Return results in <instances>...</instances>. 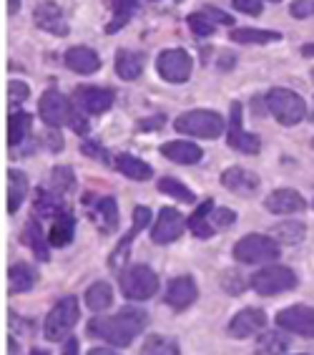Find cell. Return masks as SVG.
<instances>
[{"label":"cell","instance_id":"1","mask_svg":"<svg viewBox=\"0 0 314 355\" xmlns=\"http://www.w3.org/2000/svg\"><path fill=\"white\" fill-rule=\"evenodd\" d=\"M146 325H149L146 310L138 305H126L116 315H96L93 320H89L86 333L113 348H129L136 340V335L144 333Z\"/></svg>","mask_w":314,"mask_h":355},{"label":"cell","instance_id":"2","mask_svg":"<svg viewBox=\"0 0 314 355\" xmlns=\"http://www.w3.org/2000/svg\"><path fill=\"white\" fill-rule=\"evenodd\" d=\"M81 320V305H78V297H63L58 300L50 308V313L46 315V320H43V335H46V340L50 343H58L63 338H68L71 330L78 325Z\"/></svg>","mask_w":314,"mask_h":355},{"label":"cell","instance_id":"3","mask_svg":"<svg viewBox=\"0 0 314 355\" xmlns=\"http://www.w3.org/2000/svg\"><path fill=\"white\" fill-rule=\"evenodd\" d=\"M234 260L241 265H259V262L279 260V242L269 234H244L232 250Z\"/></svg>","mask_w":314,"mask_h":355},{"label":"cell","instance_id":"4","mask_svg":"<svg viewBox=\"0 0 314 355\" xmlns=\"http://www.w3.org/2000/svg\"><path fill=\"white\" fill-rule=\"evenodd\" d=\"M121 293L126 300L144 302L158 293V275L151 270L149 265H129L118 277Z\"/></svg>","mask_w":314,"mask_h":355},{"label":"cell","instance_id":"5","mask_svg":"<svg viewBox=\"0 0 314 355\" xmlns=\"http://www.w3.org/2000/svg\"><path fill=\"white\" fill-rule=\"evenodd\" d=\"M224 119L219 116L216 111L209 109H196V111H186L174 121V129L178 134H189V137L198 139H219L224 134Z\"/></svg>","mask_w":314,"mask_h":355},{"label":"cell","instance_id":"6","mask_svg":"<svg viewBox=\"0 0 314 355\" xmlns=\"http://www.w3.org/2000/svg\"><path fill=\"white\" fill-rule=\"evenodd\" d=\"M266 109L272 111V116L281 123V126H294L302 119L307 116V103L299 94H294L289 89H272L266 94Z\"/></svg>","mask_w":314,"mask_h":355},{"label":"cell","instance_id":"7","mask_svg":"<svg viewBox=\"0 0 314 355\" xmlns=\"http://www.w3.org/2000/svg\"><path fill=\"white\" fill-rule=\"evenodd\" d=\"M252 290L261 297H274V295L289 293L297 287V275L294 270L284 265H266L261 267L259 272L252 275Z\"/></svg>","mask_w":314,"mask_h":355},{"label":"cell","instance_id":"8","mask_svg":"<svg viewBox=\"0 0 314 355\" xmlns=\"http://www.w3.org/2000/svg\"><path fill=\"white\" fill-rule=\"evenodd\" d=\"M38 114H41V119L46 121L48 129H61L63 123H68V126L73 123L78 111H75V101H68L61 91L50 89L41 96V101H38Z\"/></svg>","mask_w":314,"mask_h":355},{"label":"cell","instance_id":"9","mask_svg":"<svg viewBox=\"0 0 314 355\" xmlns=\"http://www.w3.org/2000/svg\"><path fill=\"white\" fill-rule=\"evenodd\" d=\"M194 61L192 55L181 51V48H169V51H161L156 61L158 76L169 83H186L189 76H192Z\"/></svg>","mask_w":314,"mask_h":355},{"label":"cell","instance_id":"10","mask_svg":"<svg viewBox=\"0 0 314 355\" xmlns=\"http://www.w3.org/2000/svg\"><path fill=\"white\" fill-rule=\"evenodd\" d=\"M189 227V222L184 219V214L174 209V207H164L161 212H158V219L154 222L151 227V242H156V245H171V242H176L184 230Z\"/></svg>","mask_w":314,"mask_h":355},{"label":"cell","instance_id":"11","mask_svg":"<svg viewBox=\"0 0 314 355\" xmlns=\"http://www.w3.org/2000/svg\"><path fill=\"white\" fill-rule=\"evenodd\" d=\"M277 325L299 338H314V308L309 305H292L277 313Z\"/></svg>","mask_w":314,"mask_h":355},{"label":"cell","instance_id":"12","mask_svg":"<svg viewBox=\"0 0 314 355\" xmlns=\"http://www.w3.org/2000/svg\"><path fill=\"white\" fill-rule=\"evenodd\" d=\"M229 146L239 154H246V157H254L259 154L261 149V139L257 134H249L241 126V103L234 101L232 103V119H229Z\"/></svg>","mask_w":314,"mask_h":355},{"label":"cell","instance_id":"13","mask_svg":"<svg viewBox=\"0 0 314 355\" xmlns=\"http://www.w3.org/2000/svg\"><path fill=\"white\" fill-rule=\"evenodd\" d=\"M196 297H198L196 280H194L192 275H178V277H174V280L169 282V287H166L164 302L171 310L184 313V310H189L194 302H196Z\"/></svg>","mask_w":314,"mask_h":355},{"label":"cell","instance_id":"14","mask_svg":"<svg viewBox=\"0 0 314 355\" xmlns=\"http://www.w3.org/2000/svg\"><path fill=\"white\" fill-rule=\"evenodd\" d=\"M73 98H75V106L81 111L98 116V114H106L113 106L116 94L111 89H98V86H78L73 91Z\"/></svg>","mask_w":314,"mask_h":355},{"label":"cell","instance_id":"15","mask_svg":"<svg viewBox=\"0 0 314 355\" xmlns=\"http://www.w3.org/2000/svg\"><path fill=\"white\" fill-rule=\"evenodd\" d=\"M266 328V313L261 308H244L234 315L232 322H229V335L232 338H252V335H259Z\"/></svg>","mask_w":314,"mask_h":355},{"label":"cell","instance_id":"16","mask_svg":"<svg viewBox=\"0 0 314 355\" xmlns=\"http://www.w3.org/2000/svg\"><path fill=\"white\" fill-rule=\"evenodd\" d=\"M33 21L35 26L46 31V33H53V35H61L66 38L68 35V23H66V15L58 6H55L53 0H43L38 3L33 10Z\"/></svg>","mask_w":314,"mask_h":355},{"label":"cell","instance_id":"17","mask_svg":"<svg viewBox=\"0 0 314 355\" xmlns=\"http://www.w3.org/2000/svg\"><path fill=\"white\" fill-rule=\"evenodd\" d=\"M221 184L232 194H239V197H252L259 191V177L254 171L244 169V166H229V169L221 174Z\"/></svg>","mask_w":314,"mask_h":355},{"label":"cell","instance_id":"18","mask_svg":"<svg viewBox=\"0 0 314 355\" xmlns=\"http://www.w3.org/2000/svg\"><path fill=\"white\" fill-rule=\"evenodd\" d=\"M149 225H151L149 207H133V227H131V232H126V237L118 242V247L113 250V254H111V260H109V265L113 267V270H116L118 265H123V260L129 257L131 245H133V237H136L138 232H144Z\"/></svg>","mask_w":314,"mask_h":355},{"label":"cell","instance_id":"19","mask_svg":"<svg viewBox=\"0 0 314 355\" xmlns=\"http://www.w3.org/2000/svg\"><path fill=\"white\" fill-rule=\"evenodd\" d=\"M264 207L266 212L272 214H297V212H304L307 202H304V197L297 189H274L264 199Z\"/></svg>","mask_w":314,"mask_h":355},{"label":"cell","instance_id":"20","mask_svg":"<svg viewBox=\"0 0 314 355\" xmlns=\"http://www.w3.org/2000/svg\"><path fill=\"white\" fill-rule=\"evenodd\" d=\"M86 207L91 209V217L98 225L103 234H111L118 230V205L113 197H101L96 202H86Z\"/></svg>","mask_w":314,"mask_h":355},{"label":"cell","instance_id":"21","mask_svg":"<svg viewBox=\"0 0 314 355\" xmlns=\"http://www.w3.org/2000/svg\"><path fill=\"white\" fill-rule=\"evenodd\" d=\"M63 61H66L68 71H73V73H78V76H91L101 69V58H98V53L93 51V48H86V46L68 48L66 55H63Z\"/></svg>","mask_w":314,"mask_h":355},{"label":"cell","instance_id":"22","mask_svg":"<svg viewBox=\"0 0 314 355\" xmlns=\"http://www.w3.org/2000/svg\"><path fill=\"white\" fill-rule=\"evenodd\" d=\"M161 154L169 162H174V164H184V166L198 164L204 159V149L194 141H166L161 146Z\"/></svg>","mask_w":314,"mask_h":355},{"label":"cell","instance_id":"23","mask_svg":"<svg viewBox=\"0 0 314 355\" xmlns=\"http://www.w3.org/2000/svg\"><path fill=\"white\" fill-rule=\"evenodd\" d=\"M212 209H214V199H204V202L194 209L192 217L186 219L194 237L209 239V237H214V234H216V230H214V225H212Z\"/></svg>","mask_w":314,"mask_h":355},{"label":"cell","instance_id":"24","mask_svg":"<svg viewBox=\"0 0 314 355\" xmlns=\"http://www.w3.org/2000/svg\"><path fill=\"white\" fill-rule=\"evenodd\" d=\"M28 197V174L21 169H8V214H15Z\"/></svg>","mask_w":314,"mask_h":355},{"label":"cell","instance_id":"25","mask_svg":"<svg viewBox=\"0 0 314 355\" xmlns=\"http://www.w3.org/2000/svg\"><path fill=\"white\" fill-rule=\"evenodd\" d=\"M23 242L30 247V252H33L41 262L50 260V239H46V234H43L41 222L28 219L26 230H23Z\"/></svg>","mask_w":314,"mask_h":355},{"label":"cell","instance_id":"26","mask_svg":"<svg viewBox=\"0 0 314 355\" xmlns=\"http://www.w3.org/2000/svg\"><path fill=\"white\" fill-rule=\"evenodd\" d=\"M113 166L121 171L123 177L133 179V182H149V179L154 177V169L146 164L144 159L133 157V154H118V157L113 159Z\"/></svg>","mask_w":314,"mask_h":355},{"label":"cell","instance_id":"27","mask_svg":"<svg viewBox=\"0 0 314 355\" xmlns=\"http://www.w3.org/2000/svg\"><path fill=\"white\" fill-rule=\"evenodd\" d=\"M8 280H10V293L13 295H23V293H30L38 282V275H35L33 265H28V262H15L10 265L8 270Z\"/></svg>","mask_w":314,"mask_h":355},{"label":"cell","instance_id":"28","mask_svg":"<svg viewBox=\"0 0 314 355\" xmlns=\"http://www.w3.org/2000/svg\"><path fill=\"white\" fill-rule=\"evenodd\" d=\"M75 234V217L71 212H61L53 219V227H50L48 239L50 247H68L73 242Z\"/></svg>","mask_w":314,"mask_h":355},{"label":"cell","instance_id":"29","mask_svg":"<svg viewBox=\"0 0 314 355\" xmlns=\"http://www.w3.org/2000/svg\"><path fill=\"white\" fill-rule=\"evenodd\" d=\"M30 126H33V119L26 111H13L8 116V144L10 146H23L26 139L30 137Z\"/></svg>","mask_w":314,"mask_h":355},{"label":"cell","instance_id":"30","mask_svg":"<svg viewBox=\"0 0 314 355\" xmlns=\"http://www.w3.org/2000/svg\"><path fill=\"white\" fill-rule=\"evenodd\" d=\"M86 308L93 310V313H103V310H109L113 305V287L109 282H93V285L86 290Z\"/></svg>","mask_w":314,"mask_h":355},{"label":"cell","instance_id":"31","mask_svg":"<svg viewBox=\"0 0 314 355\" xmlns=\"http://www.w3.org/2000/svg\"><path fill=\"white\" fill-rule=\"evenodd\" d=\"M33 212L38 217H58L63 209V202H61V194L58 191H48V189H38L35 191V202H33Z\"/></svg>","mask_w":314,"mask_h":355},{"label":"cell","instance_id":"32","mask_svg":"<svg viewBox=\"0 0 314 355\" xmlns=\"http://www.w3.org/2000/svg\"><path fill=\"white\" fill-rule=\"evenodd\" d=\"M144 71V58L133 51H118L116 53V73L123 81H133Z\"/></svg>","mask_w":314,"mask_h":355},{"label":"cell","instance_id":"33","mask_svg":"<svg viewBox=\"0 0 314 355\" xmlns=\"http://www.w3.org/2000/svg\"><path fill=\"white\" fill-rule=\"evenodd\" d=\"M138 355H181V348L174 338H166V335H149L146 343L141 345V353Z\"/></svg>","mask_w":314,"mask_h":355},{"label":"cell","instance_id":"34","mask_svg":"<svg viewBox=\"0 0 314 355\" xmlns=\"http://www.w3.org/2000/svg\"><path fill=\"white\" fill-rule=\"evenodd\" d=\"M111 6H113V21L106 26V33H116V31H121L133 18L138 0H111Z\"/></svg>","mask_w":314,"mask_h":355},{"label":"cell","instance_id":"35","mask_svg":"<svg viewBox=\"0 0 314 355\" xmlns=\"http://www.w3.org/2000/svg\"><path fill=\"white\" fill-rule=\"evenodd\" d=\"M232 41H237V43H277V41H281V33H277V31H259V28H234Z\"/></svg>","mask_w":314,"mask_h":355},{"label":"cell","instance_id":"36","mask_svg":"<svg viewBox=\"0 0 314 355\" xmlns=\"http://www.w3.org/2000/svg\"><path fill=\"white\" fill-rule=\"evenodd\" d=\"M304 234H307L304 222H281L272 230V237L281 245H299Z\"/></svg>","mask_w":314,"mask_h":355},{"label":"cell","instance_id":"37","mask_svg":"<svg viewBox=\"0 0 314 355\" xmlns=\"http://www.w3.org/2000/svg\"><path fill=\"white\" fill-rule=\"evenodd\" d=\"M289 348V340L279 333H264L257 340V353L259 355H284Z\"/></svg>","mask_w":314,"mask_h":355},{"label":"cell","instance_id":"38","mask_svg":"<svg viewBox=\"0 0 314 355\" xmlns=\"http://www.w3.org/2000/svg\"><path fill=\"white\" fill-rule=\"evenodd\" d=\"M158 191H164V194H169V197L178 199V202H184V205H194V202H196L194 191L189 189V187L181 184V182H176L174 177L158 179Z\"/></svg>","mask_w":314,"mask_h":355},{"label":"cell","instance_id":"39","mask_svg":"<svg viewBox=\"0 0 314 355\" xmlns=\"http://www.w3.org/2000/svg\"><path fill=\"white\" fill-rule=\"evenodd\" d=\"M73 169L71 166H55L53 171H50V187H53V191H58V194H66V191L73 189Z\"/></svg>","mask_w":314,"mask_h":355},{"label":"cell","instance_id":"40","mask_svg":"<svg viewBox=\"0 0 314 355\" xmlns=\"http://www.w3.org/2000/svg\"><path fill=\"white\" fill-rule=\"evenodd\" d=\"M186 23H189V28H192V33L198 35V38H209V35L216 31V23L209 21V15L206 13H192L189 18H186Z\"/></svg>","mask_w":314,"mask_h":355},{"label":"cell","instance_id":"41","mask_svg":"<svg viewBox=\"0 0 314 355\" xmlns=\"http://www.w3.org/2000/svg\"><path fill=\"white\" fill-rule=\"evenodd\" d=\"M237 222V214L232 212V209H226V207H214L212 209V225L216 232H221V230H229V227Z\"/></svg>","mask_w":314,"mask_h":355},{"label":"cell","instance_id":"42","mask_svg":"<svg viewBox=\"0 0 314 355\" xmlns=\"http://www.w3.org/2000/svg\"><path fill=\"white\" fill-rule=\"evenodd\" d=\"M221 287H224L229 295H241L246 290V282H244V277H241L239 272L226 270V272L221 275Z\"/></svg>","mask_w":314,"mask_h":355},{"label":"cell","instance_id":"43","mask_svg":"<svg viewBox=\"0 0 314 355\" xmlns=\"http://www.w3.org/2000/svg\"><path fill=\"white\" fill-rule=\"evenodd\" d=\"M28 96H30V91H28L26 83L10 81V86H8V101H10V106H21L23 101H28Z\"/></svg>","mask_w":314,"mask_h":355},{"label":"cell","instance_id":"44","mask_svg":"<svg viewBox=\"0 0 314 355\" xmlns=\"http://www.w3.org/2000/svg\"><path fill=\"white\" fill-rule=\"evenodd\" d=\"M289 13H292L294 18H312L314 0H294L292 8H289Z\"/></svg>","mask_w":314,"mask_h":355},{"label":"cell","instance_id":"45","mask_svg":"<svg viewBox=\"0 0 314 355\" xmlns=\"http://www.w3.org/2000/svg\"><path fill=\"white\" fill-rule=\"evenodd\" d=\"M234 8L246 15H261V0H232Z\"/></svg>","mask_w":314,"mask_h":355},{"label":"cell","instance_id":"46","mask_svg":"<svg viewBox=\"0 0 314 355\" xmlns=\"http://www.w3.org/2000/svg\"><path fill=\"white\" fill-rule=\"evenodd\" d=\"M83 154L101 159L103 164H113V162H111V157H109V151L103 149V146H98V144H93V141H86V144H83Z\"/></svg>","mask_w":314,"mask_h":355},{"label":"cell","instance_id":"47","mask_svg":"<svg viewBox=\"0 0 314 355\" xmlns=\"http://www.w3.org/2000/svg\"><path fill=\"white\" fill-rule=\"evenodd\" d=\"M204 13L209 15V18H214V21H219V23H224V26H232V15L229 13H224V10H216V8H204Z\"/></svg>","mask_w":314,"mask_h":355},{"label":"cell","instance_id":"48","mask_svg":"<svg viewBox=\"0 0 314 355\" xmlns=\"http://www.w3.org/2000/svg\"><path fill=\"white\" fill-rule=\"evenodd\" d=\"M166 119L164 116H151V119H144V121L138 123V131H149V129H161L164 126Z\"/></svg>","mask_w":314,"mask_h":355},{"label":"cell","instance_id":"49","mask_svg":"<svg viewBox=\"0 0 314 355\" xmlns=\"http://www.w3.org/2000/svg\"><path fill=\"white\" fill-rule=\"evenodd\" d=\"M61 355H81V345H78V340H75V338H68V340L63 343Z\"/></svg>","mask_w":314,"mask_h":355},{"label":"cell","instance_id":"50","mask_svg":"<svg viewBox=\"0 0 314 355\" xmlns=\"http://www.w3.org/2000/svg\"><path fill=\"white\" fill-rule=\"evenodd\" d=\"M48 149H50V151H61V149H63V139H61V134H48Z\"/></svg>","mask_w":314,"mask_h":355},{"label":"cell","instance_id":"51","mask_svg":"<svg viewBox=\"0 0 314 355\" xmlns=\"http://www.w3.org/2000/svg\"><path fill=\"white\" fill-rule=\"evenodd\" d=\"M89 355H118L116 350H111V348H91Z\"/></svg>","mask_w":314,"mask_h":355},{"label":"cell","instance_id":"52","mask_svg":"<svg viewBox=\"0 0 314 355\" xmlns=\"http://www.w3.org/2000/svg\"><path fill=\"white\" fill-rule=\"evenodd\" d=\"M18 10H21V0H8V13L15 15Z\"/></svg>","mask_w":314,"mask_h":355},{"label":"cell","instance_id":"53","mask_svg":"<svg viewBox=\"0 0 314 355\" xmlns=\"http://www.w3.org/2000/svg\"><path fill=\"white\" fill-rule=\"evenodd\" d=\"M8 348H10V355H21V343H15L13 338L8 340Z\"/></svg>","mask_w":314,"mask_h":355},{"label":"cell","instance_id":"54","mask_svg":"<svg viewBox=\"0 0 314 355\" xmlns=\"http://www.w3.org/2000/svg\"><path fill=\"white\" fill-rule=\"evenodd\" d=\"M302 55H304V58H312V55H314V43H307V46H302Z\"/></svg>","mask_w":314,"mask_h":355},{"label":"cell","instance_id":"55","mask_svg":"<svg viewBox=\"0 0 314 355\" xmlns=\"http://www.w3.org/2000/svg\"><path fill=\"white\" fill-rule=\"evenodd\" d=\"M30 355H50L48 350H41V348H33L30 350Z\"/></svg>","mask_w":314,"mask_h":355},{"label":"cell","instance_id":"56","mask_svg":"<svg viewBox=\"0 0 314 355\" xmlns=\"http://www.w3.org/2000/svg\"><path fill=\"white\" fill-rule=\"evenodd\" d=\"M272 3H279V0H272Z\"/></svg>","mask_w":314,"mask_h":355},{"label":"cell","instance_id":"57","mask_svg":"<svg viewBox=\"0 0 314 355\" xmlns=\"http://www.w3.org/2000/svg\"><path fill=\"white\" fill-rule=\"evenodd\" d=\"M299 355H309V353H299Z\"/></svg>","mask_w":314,"mask_h":355},{"label":"cell","instance_id":"58","mask_svg":"<svg viewBox=\"0 0 314 355\" xmlns=\"http://www.w3.org/2000/svg\"><path fill=\"white\" fill-rule=\"evenodd\" d=\"M312 76H314V71H312Z\"/></svg>","mask_w":314,"mask_h":355}]
</instances>
